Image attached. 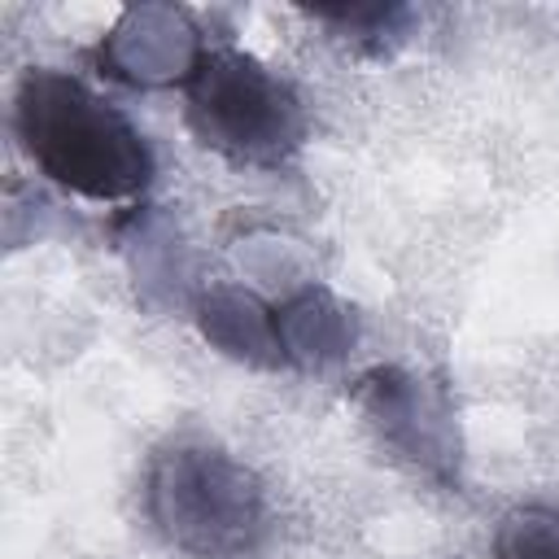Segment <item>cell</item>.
<instances>
[{"mask_svg": "<svg viewBox=\"0 0 559 559\" xmlns=\"http://www.w3.org/2000/svg\"><path fill=\"white\" fill-rule=\"evenodd\" d=\"M13 135L44 179L83 201H135L157 179L144 131L66 70L31 66L17 79Z\"/></svg>", "mask_w": 559, "mask_h": 559, "instance_id": "cell-1", "label": "cell"}, {"mask_svg": "<svg viewBox=\"0 0 559 559\" xmlns=\"http://www.w3.org/2000/svg\"><path fill=\"white\" fill-rule=\"evenodd\" d=\"M140 498L153 533L188 559H253L271 533L258 472L205 437L157 445Z\"/></svg>", "mask_w": 559, "mask_h": 559, "instance_id": "cell-2", "label": "cell"}, {"mask_svg": "<svg viewBox=\"0 0 559 559\" xmlns=\"http://www.w3.org/2000/svg\"><path fill=\"white\" fill-rule=\"evenodd\" d=\"M183 118L210 153L231 166L284 170L310 140L301 92L240 48H205L183 83Z\"/></svg>", "mask_w": 559, "mask_h": 559, "instance_id": "cell-3", "label": "cell"}, {"mask_svg": "<svg viewBox=\"0 0 559 559\" xmlns=\"http://www.w3.org/2000/svg\"><path fill=\"white\" fill-rule=\"evenodd\" d=\"M349 402L393 463L437 489H463V432L445 384L389 362L358 376Z\"/></svg>", "mask_w": 559, "mask_h": 559, "instance_id": "cell-4", "label": "cell"}, {"mask_svg": "<svg viewBox=\"0 0 559 559\" xmlns=\"http://www.w3.org/2000/svg\"><path fill=\"white\" fill-rule=\"evenodd\" d=\"M201 52L205 44L192 13L175 4L127 9L96 48L100 70L127 87H170V83L183 87Z\"/></svg>", "mask_w": 559, "mask_h": 559, "instance_id": "cell-5", "label": "cell"}, {"mask_svg": "<svg viewBox=\"0 0 559 559\" xmlns=\"http://www.w3.org/2000/svg\"><path fill=\"white\" fill-rule=\"evenodd\" d=\"M275 336L284 349V367L323 371L349 358V349L358 345V314L332 288L306 284L275 306Z\"/></svg>", "mask_w": 559, "mask_h": 559, "instance_id": "cell-6", "label": "cell"}, {"mask_svg": "<svg viewBox=\"0 0 559 559\" xmlns=\"http://www.w3.org/2000/svg\"><path fill=\"white\" fill-rule=\"evenodd\" d=\"M197 332L210 349H218L231 362H245L253 371H280L284 349L275 336V306H266L249 288H210L197 301Z\"/></svg>", "mask_w": 559, "mask_h": 559, "instance_id": "cell-7", "label": "cell"}, {"mask_svg": "<svg viewBox=\"0 0 559 559\" xmlns=\"http://www.w3.org/2000/svg\"><path fill=\"white\" fill-rule=\"evenodd\" d=\"M306 13L332 26V35L358 57H389L415 22V9L406 4H349V9L341 4V9H306Z\"/></svg>", "mask_w": 559, "mask_h": 559, "instance_id": "cell-8", "label": "cell"}, {"mask_svg": "<svg viewBox=\"0 0 559 559\" xmlns=\"http://www.w3.org/2000/svg\"><path fill=\"white\" fill-rule=\"evenodd\" d=\"M498 559H559V507L524 502L511 507L493 537Z\"/></svg>", "mask_w": 559, "mask_h": 559, "instance_id": "cell-9", "label": "cell"}]
</instances>
